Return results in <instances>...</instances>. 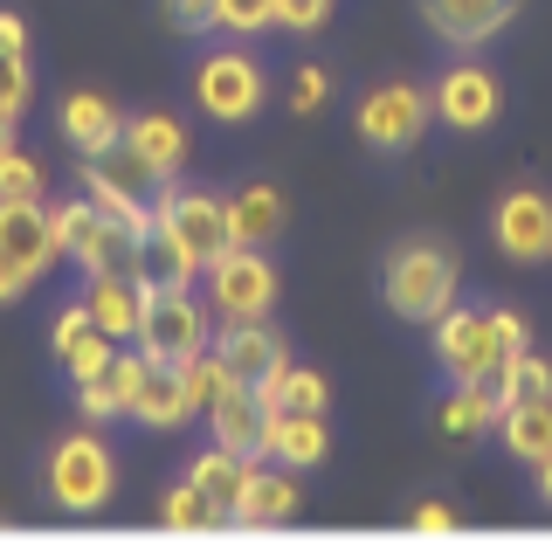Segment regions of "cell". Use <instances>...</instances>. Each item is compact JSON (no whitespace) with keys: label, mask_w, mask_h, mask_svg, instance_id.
I'll list each match as a JSON object with an SVG mask.
<instances>
[{"label":"cell","mask_w":552,"mask_h":559,"mask_svg":"<svg viewBox=\"0 0 552 559\" xmlns=\"http://www.w3.org/2000/svg\"><path fill=\"white\" fill-rule=\"evenodd\" d=\"M228 222H236V242L263 249L276 228H284V193L276 187H242L236 201H228Z\"/></svg>","instance_id":"28"},{"label":"cell","mask_w":552,"mask_h":559,"mask_svg":"<svg viewBox=\"0 0 552 559\" xmlns=\"http://www.w3.org/2000/svg\"><path fill=\"white\" fill-rule=\"evenodd\" d=\"M297 511V469L256 456L242 477V498H236V532H276Z\"/></svg>","instance_id":"15"},{"label":"cell","mask_w":552,"mask_h":559,"mask_svg":"<svg viewBox=\"0 0 552 559\" xmlns=\"http://www.w3.org/2000/svg\"><path fill=\"white\" fill-rule=\"evenodd\" d=\"M28 284H35V270H28V263H14V255H0V305H14V297L28 290Z\"/></svg>","instance_id":"40"},{"label":"cell","mask_w":552,"mask_h":559,"mask_svg":"<svg viewBox=\"0 0 552 559\" xmlns=\"http://www.w3.org/2000/svg\"><path fill=\"white\" fill-rule=\"evenodd\" d=\"M91 325H97V318H91V305H83V297H76V305H62V311H56V353H62V346H76V338L91 332Z\"/></svg>","instance_id":"39"},{"label":"cell","mask_w":552,"mask_h":559,"mask_svg":"<svg viewBox=\"0 0 552 559\" xmlns=\"http://www.w3.org/2000/svg\"><path fill=\"white\" fill-rule=\"evenodd\" d=\"M194 97H201V111H207V118L242 124V118H256V111H263V70H256V62H249L242 49H221V56H207V62H201Z\"/></svg>","instance_id":"11"},{"label":"cell","mask_w":552,"mask_h":559,"mask_svg":"<svg viewBox=\"0 0 552 559\" xmlns=\"http://www.w3.org/2000/svg\"><path fill=\"white\" fill-rule=\"evenodd\" d=\"M0 153H14V118H0Z\"/></svg>","instance_id":"43"},{"label":"cell","mask_w":552,"mask_h":559,"mask_svg":"<svg viewBox=\"0 0 552 559\" xmlns=\"http://www.w3.org/2000/svg\"><path fill=\"white\" fill-rule=\"evenodd\" d=\"M415 532H456V511L449 504H415Z\"/></svg>","instance_id":"41"},{"label":"cell","mask_w":552,"mask_h":559,"mask_svg":"<svg viewBox=\"0 0 552 559\" xmlns=\"http://www.w3.org/2000/svg\"><path fill=\"white\" fill-rule=\"evenodd\" d=\"M139 373H145V353H111V367H104L97 380H83L76 386V407H83V421H111V415H132V394H139Z\"/></svg>","instance_id":"22"},{"label":"cell","mask_w":552,"mask_h":559,"mask_svg":"<svg viewBox=\"0 0 552 559\" xmlns=\"http://www.w3.org/2000/svg\"><path fill=\"white\" fill-rule=\"evenodd\" d=\"M111 490H118V463H111V449H104L91 428H76V436L56 442V456H49V498L62 511L91 519V511L111 504Z\"/></svg>","instance_id":"4"},{"label":"cell","mask_w":552,"mask_h":559,"mask_svg":"<svg viewBox=\"0 0 552 559\" xmlns=\"http://www.w3.org/2000/svg\"><path fill=\"white\" fill-rule=\"evenodd\" d=\"M497 415H504L497 373H483V380H456V394L442 401V436H456V442H477L483 428H497Z\"/></svg>","instance_id":"24"},{"label":"cell","mask_w":552,"mask_h":559,"mask_svg":"<svg viewBox=\"0 0 552 559\" xmlns=\"http://www.w3.org/2000/svg\"><path fill=\"white\" fill-rule=\"evenodd\" d=\"M124 145H132L159 180H180V166H187V124L180 118H166V111L124 118Z\"/></svg>","instance_id":"23"},{"label":"cell","mask_w":552,"mask_h":559,"mask_svg":"<svg viewBox=\"0 0 552 559\" xmlns=\"http://www.w3.org/2000/svg\"><path fill=\"white\" fill-rule=\"evenodd\" d=\"M132 346L145 359H194L215 346V305H201L194 284H173V290H153L145 297V318H139V338Z\"/></svg>","instance_id":"3"},{"label":"cell","mask_w":552,"mask_h":559,"mask_svg":"<svg viewBox=\"0 0 552 559\" xmlns=\"http://www.w3.org/2000/svg\"><path fill=\"white\" fill-rule=\"evenodd\" d=\"M166 187H173V180H159L124 139L111 145V153H91V159H83V193L104 201V207H118V214H132V222H153V207H159Z\"/></svg>","instance_id":"5"},{"label":"cell","mask_w":552,"mask_h":559,"mask_svg":"<svg viewBox=\"0 0 552 559\" xmlns=\"http://www.w3.org/2000/svg\"><path fill=\"white\" fill-rule=\"evenodd\" d=\"M0 56H28V28H21V14H0Z\"/></svg>","instance_id":"42"},{"label":"cell","mask_w":552,"mask_h":559,"mask_svg":"<svg viewBox=\"0 0 552 559\" xmlns=\"http://www.w3.org/2000/svg\"><path fill=\"white\" fill-rule=\"evenodd\" d=\"M539 490H545V504H552V456L539 463Z\"/></svg>","instance_id":"44"},{"label":"cell","mask_w":552,"mask_h":559,"mask_svg":"<svg viewBox=\"0 0 552 559\" xmlns=\"http://www.w3.org/2000/svg\"><path fill=\"white\" fill-rule=\"evenodd\" d=\"M166 21H173L180 35H207L215 28V0H166Z\"/></svg>","instance_id":"38"},{"label":"cell","mask_w":552,"mask_h":559,"mask_svg":"<svg viewBox=\"0 0 552 559\" xmlns=\"http://www.w3.org/2000/svg\"><path fill=\"white\" fill-rule=\"evenodd\" d=\"M159 525H166V532H180V539H207V532H236V519H228V511H221L215 498H207L201 484H187V477H180V484L159 498Z\"/></svg>","instance_id":"26"},{"label":"cell","mask_w":552,"mask_h":559,"mask_svg":"<svg viewBox=\"0 0 552 559\" xmlns=\"http://www.w3.org/2000/svg\"><path fill=\"white\" fill-rule=\"evenodd\" d=\"M263 401L276 415H325L332 407V380L311 373V367H284L276 380H263Z\"/></svg>","instance_id":"27"},{"label":"cell","mask_w":552,"mask_h":559,"mask_svg":"<svg viewBox=\"0 0 552 559\" xmlns=\"http://www.w3.org/2000/svg\"><path fill=\"white\" fill-rule=\"evenodd\" d=\"M215 28L263 35V28H276V0H215Z\"/></svg>","instance_id":"34"},{"label":"cell","mask_w":552,"mask_h":559,"mask_svg":"<svg viewBox=\"0 0 552 559\" xmlns=\"http://www.w3.org/2000/svg\"><path fill=\"white\" fill-rule=\"evenodd\" d=\"M429 104H435L442 124H456V132H483V124L497 118V76L477 70V62H456V70L429 91Z\"/></svg>","instance_id":"16"},{"label":"cell","mask_w":552,"mask_h":559,"mask_svg":"<svg viewBox=\"0 0 552 559\" xmlns=\"http://www.w3.org/2000/svg\"><path fill=\"white\" fill-rule=\"evenodd\" d=\"M497 428H504V442H512V456H525V463H545L552 456V401L504 407Z\"/></svg>","instance_id":"29"},{"label":"cell","mask_w":552,"mask_h":559,"mask_svg":"<svg viewBox=\"0 0 552 559\" xmlns=\"http://www.w3.org/2000/svg\"><path fill=\"white\" fill-rule=\"evenodd\" d=\"M28 91H35L28 56H0V118H21V111H28Z\"/></svg>","instance_id":"35"},{"label":"cell","mask_w":552,"mask_h":559,"mask_svg":"<svg viewBox=\"0 0 552 559\" xmlns=\"http://www.w3.org/2000/svg\"><path fill=\"white\" fill-rule=\"evenodd\" d=\"M325 449H332L325 415H269V449H263L269 463H284V469H317V463H325Z\"/></svg>","instance_id":"25"},{"label":"cell","mask_w":552,"mask_h":559,"mask_svg":"<svg viewBox=\"0 0 552 559\" xmlns=\"http://www.w3.org/2000/svg\"><path fill=\"white\" fill-rule=\"evenodd\" d=\"M159 214H166V228L187 242V255L201 263V276H207V263H221V255L236 249V222H228V201H221V193L166 187L159 193Z\"/></svg>","instance_id":"6"},{"label":"cell","mask_w":552,"mask_h":559,"mask_svg":"<svg viewBox=\"0 0 552 559\" xmlns=\"http://www.w3.org/2000/svg\"><path fill=\"white\" fill-rule=\"evenodd\" d=\"M325 14H332V0H276V28H297V35L325 28Z\"/></svg>","instance_id":"37"},{"label":"cell","mask_w":552,"mask_h":559,"mask_svg":"<svg viewBox=\"0 0 552 559\" xmlns=\"http://www.w3.org/2000/svg\"><path fill=\"white\" fill-rule=\"evenodd\" d=\"M62 139H70L76 159L111 153V145L124 139V111H118L111 97H97V91H76L70 104H62Z\"/></svg>","instance_id":"20"},{"label":"cell","mask_w":552,"mask_h":559,"mask_svg":"<svg viewBox=\"0 0 552 559\" xmlns=\"http://www.w3.org/2000/svg\"><path fill=\"white\" fill-rule=\"evenodd\" d=\"M153 290H173V284H201V263L187 255V242L173 228H166V214L153 207V222H145V235H139V263H132Z\"/></svg>","instance_id":"21"},{"label":"cell","mask_w":552,"mask_h":559,"mask_svg":"<svg viewBox=\"0 0 552 559\" xmlns=\"http://www.w3.org/2000/svg\"><path fill=\"white\" fill-rule=\"evenodd\" d=\"M325 91H332V76L317 70V62H304V70L290 76V111H304V118H311L317 104H325Z\"/></svg>","instance_id":"36"},{"label":"cell","mask_w":552,"mask_h":559,"mask_svg":"<svg viewBox=\"0 0 552 559\" xmlns=\"http://www.w3.org/2000/svg\"><path fill=\"white\" fill-rule=\"evenodd\" d=\"M49 228H56V255H70L83 276L132 270L139 263V235H145V222H132V214L91 201V193H83V201H62L49 214Z\"/></svg>","instance_id":"1"},{"label":"cell","mask_w":552,"mask_h":559,"mask_svg":"<svg viewBox=\"0 0 552 559\" xmlns=\"http://www.w3.org/2000/svg\"><path fill=\"white\" fill-rule=\"evenodd\" d=\"M497 394H504V407L552 401V359H539L532 346H525V353H512V359L497 367Z\"/></svg>","instance_id":"31"},{"label":"cell","mask_w":552,"mask_h":559,"mask_svg":"<svg viewBox=\"0 0 552 559\" xmlns=\"http://www.w3.org/2000/svg\"><path fill=\"white\" fill-rule=\"evenodd\" d=\"M0 255L28 263L35 276L56 263V228H49V207L41 201H0Z\"/></svg>","instance_id":"19"},{"label":"cell","mask_w":552,"mask_h":559,"mask_svg":"<svg viewBox=\"0 0 552 559\" xmlns=\"http://www.w3.org/2000/svg\"><path fill=\"white\" fill-rule=\"evenodd\" d=\"M41 193H49V180H41V166L21 153H0V201H41Z\"/></svg>","instance_id":"33"},{"label":"cell","mask_w":552,"mask_h":559,"mask_svg":"<svg viewBox=\"0 0 552 559\" xmlns=\"http://www.w3.org/2000/svg\"><path fill=\"white\" fill-rule=\"evenodd\" d=\"M269 415L276 407L263 401V386H249V380H215V401H207V428H215V442L228 449V456H242V463H256L263 449H269Z\"/></svg>","instance_id":"9"},{"label":"cell","mask_w":552,"mask_h":559,"mask_svg":"<svg viewBox=\"0 0 552 559\" xmlns=\"http://www.w3.org/2000/svg\"><path fill=\"white\" fill-rule=\"evenodd\" d=\"M491 235H497V249L512 255V263H545V255H552V201H545L539 187L504 193Z\"/></svg>","instance_id":"13"},{"label":"cell","mask_w":552,"mask_h":559,"mask_svg":"<svg viewBox=\"0 0 552 559\" xmlns=\"http://www.w3.org/2000/svg\"><path fill=\"white\" fill-rule=\"evenodd\" d=\"M512 14H518V0H421V21H429L449 49H477V41H491Z\"/></svg>","instance_id":"18"},{"label":"cell","mask_w":552,"mask_h":559,"mask_svg":"<svg viewBox=\"0 0 552 559\" xmlns=\"http://www.w3.org/2000/svg\"><path fill=\"white\" fill-rule=\"evenodd\" d=\"M242 477H249V463L242 456H228V449L215 442L207 456H194V469H187V484H201L207 498H215L228 519H236V498H242Z\"/></svg>","instance_id":"30"},{"label":"cell","mask_w":552,"mask_h":559,"mask_svg":"<svg viewBox=\"0 0 552 559\" xmlns=\"http://www.w3.org/2000/svg\"><path fill=\"white\" fill-rule=\"evenodd\" d=\"M145 297H153V284H145L139 270H97L91 284H83V305H91V318L118 338V346H132V338H139Z\"/></svg>","instance_id":"14"},{"label":"cell","mask_w":552,"mask_h":559,"mask_svg":"<svg viewBox=\"0 0 552 559\" xmlns=\"http://www.w3.org/2000/svg\"><path fill=\"white\" fill-rule=\"evenodd\" d=\"M456 249L449 242H435V235H415V242H400L387 255V305L394 318H415V325H435L442 311L456 305Z\"/></svg>","instance_id":"2"},{"label":"cell","mask_w":552,"mask_h":559,"mask_svg":"<svg viewBox=\"0 0 552 559\" xmlns=\"http://www.w3.org/2000/svg\"><path fill=\"white\" fill-rule=\"evenodd\" d=\"M435 353H442V367H449L456 380H483V373L504 367L491 311H463V305H449L435 318Z\"/></svg>","instance_id":"12"},{"label":"cell","mask_w":552,"mask_h":559,"mask_svg":"<svg viewBox=\"0 0 552 559\" xmlns=\"http://www.w3.org/2000/svg\"><path fill=\"white\" fill-rule=\"evenodd\" d=\"M111 353H118V338H111V332H104V325H91V332H83V338H76V346H62L56 359H62V367H70V380L83 386V380H97L104 367H111Z\"/></svg>","instance_id":"32"},{"label":"cell","mask_w":552,"mask_h":559,"mask_svg":"<svg viewBox=\"0 0 552 559\" xmlns=\"http://www.w3.org/2000/svg\"><path fill=\"white\" fill-rule=\"evenodd\" d=\"M207 305H215V318H263V311H276V263L263 249L236 242L221 263H207Z\"/></svg>","instance_id":"7"},{"label":"cell","mask_w":552,"mask_h":559,"mask_svg":"<svg viewBox=\"0 0 552 559\" xmlns=\"http://www.w3.org/2000/svg\"><path fill=\"white\" fill-rule=\"evenodd\" d=\"M215 359H221V373H228V380L263 386V380H276V373L290 367V346H284V332L269 325V311H263V318H221Z\"/></svg>","instance_id":"10"},{"label":"cell","mask_w":552,"mask_h":559,"mask_svg":"<svg viewBox=\"0 0 552 559\" xmlns=\"http://www.w3.org/2000/svg\"><path fill=\"white\" fill-rule=\"evenodd\" d=\"M132 415L145 428H187L201 415L194 386H187V367H173V359H145L139 373V394H132Z\"/></svg>","instance_id":"17"},{"label":"cell","mask_w":552,"mask_h":559,"mask_svg":"<svg viewBox=\"0 0 552 559\" xmlns=\"http://www.w3.org/2000/svg\"><path fill=\"white\" fill-rule=\"evenodd\" d=\"M435 104L429 91H415V83H380V91L359 97V139L373 145V153H408V145L429 132Z\"/></svg>","instance_id":"8"}]
</instances>
